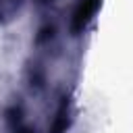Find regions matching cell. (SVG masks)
Segmentation results:
<instances>
[{"instance_id":"cell-1","label":"cell","mask_w":133,"mask_h":133,"mask_svg":"<svg viewBox=\"0 0 133 133\" xmlns=\"http://www.w3.org/2000/svg\"><path fill=\"white\" fill-rule=\"evenodd\" d=\"M102 6V0H75L71 15H69V33L73 37H81L87 27L94 23L98 10Z\"/></svg>"},{"instance_id":"cell-2","label":"cell","mask_w":133,"mask_h":133,"mask_svg":"<svg viewBox=\"0 0 133 133\" xmlns=\"http://www.w3.org/2000/svg\"><path fill=\"white\" fill-rule=\"evenodd\" d=\"M71 123H73V100L69 94H62L54 110L52 123L48 127V133H66L71 129Z\"/></svg>"},{"instance_id":"cell-3","label":"cell","mask_w":133,"mask_h":133,"mask_svg":"<svg viewBox=\"0 0 133 133\" xmlns=\"http://www.w3.org/2000/svg\"><path fill=\"white\" fill-rule=\"evenodd\" d=\"M6 125H8V133H37V129L25 121L21 106H12L6 112Z\"/></svg>"},{"instance_id":"cell-4","label":"cell","mask_w":133,"mask_h":133,"mask_svg":"<svg viewBox=\"0 0 133 133\" xmlns=\"http://www.w3.org/2000/svg\"><path fill=\"white\" fill-rule=\"evenodd\" d=\"M23 4L25 0H0V25H10L15 19H19Z\"/></svg>"}]
</instances>
